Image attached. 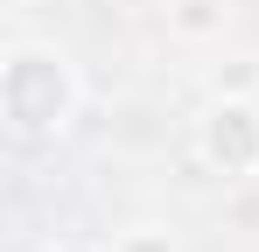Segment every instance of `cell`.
Here are the masks:
<instances>
[{
  "label": "cell",
  "instance_id": "cell-1",
  "mask_svg": "<svg viewBox=\"0 0 259 252\" xmlns=\"http://www.w3.org/2000/svg\"><path fill=\"white\" fill-rule=\"evenodd\" d=\"M70 98H77V84H70L56 49H21L7 63V119L21 140H49L70 119Z\"/></svg>",
  "mask_w": 259,
  "mask_h": 252
}]
</instances>
